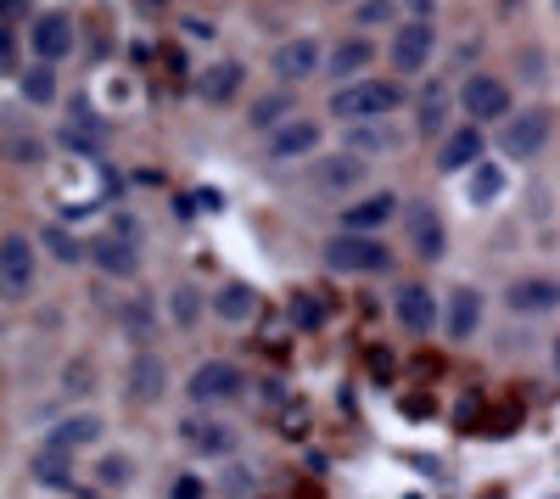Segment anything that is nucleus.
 Here are the masks:
<instances>
[{"label": "nucleus", "instance_id": "obj_16", "mask_svg": "<svg viewBox=\"0 0 560 499\" xmlns=\"http://www.w3.org/2000/svg\"><path fill=\"white\" fill-rule=\"evenodd\" d=\"M393 309H398V321H404V332H415V337H427V332L438 326V298H432L427 287H398Z\"/></svg>", "mask_w": 560, "mask_h": 499}, {"label": "nucleus", "instance_id": "obj_44", "mask_svg": "<svg viewBox=\"0 0 560 499\" xmlns=\"http://www.w3.org/2000/svg\"><path fill=\"white\" fill-rule=\"evenodd\" d=\"M549 359H555V371H560V337H555V353H549Z\"/></svg>", "mask_w": 560, "mask_h": 499}, {"label": "nucleus", "instance_id": "obj_5", "mask_svg": "<svg viewBox=\"0 0 560 499\" xmlns=\"http://www.w3.org/2000/svg\"><path fill=\"white\" fill-rule=\"evenodd\" d=\"M549 129H555V113H549V107H527V113H516V118H504V129H499V152H504V158H516V163H527V158L544 152Z\"/></svg>", "mask_w": 560, "mask_h": 499}, {"label": "nucleus", "instance_id": "obj_26", "mask_svg": "<svg viewBox=\"0 0 560 499\" xmlns=\"http://www.w3.org/2000/svg\"><path fill=\"white\" fill-rule=\"evenodd\" d=\"M292 118V90H275V96H258L253 107H247V124L253 129H280Z\"/></svg>", "mask_w": 560, "mask_h": 499}, {"label": "nucleus", "instance_id": "obj_4", "mask_svg": "<svg viewBox=\"0 0 560 499\" xmlns=\"http://www.w3.org/2000/svg\"><path fill=\"white\" fill-rule=\"evenodd\" d=\"M34 264H39V253H34V242H28L23 231L0 236V298L23 303V298L34 292Z\"/></svg>", "mask_w": 560, "mask_h": 499}, {"label": "nucleus", "instance_id": "obj_21", "mask_svg": "<svg viewBox=\"0 0 560 499\" xmlns=\"http://www.w3.org/2000/svg\"><path fill=\"white\" fill-rule=\"evenodd\" d=\"M236 90H242V62H213V68H202V79H197V96H202L208 107H224Z\"/></svg>", "mask_w": 560, "mask_h": 499}, {"label": "nucleus", "instance_id": "obj_41", "mask_svg": "<svg viewBox=\"0 0 560 499\" xmlns=\"http://www.w3.org/2000/svg\"><path fill=\"white\" fill-rule=\"evenodd\" d=\"M23 12H28V0H0V23H7V28H12Z\"/></svg>", "mask_w": 560, "mask_h": 499}, {"label": "nucleus", "instance_id": "obj_25", "mask_svg": "<svg viewBox=\"0 0 560 499\" xmlns=\"http://www.w3.org/2000/svg\"><path fill=\"white\" fill-rule=\"evenodd\" d=\"M18 84H23V96H28L34 107H51V102H57V68H51V62L18 68Z\"/></svg>", "mask_w": 560, "mask_h": 499}, {"label": "nucleus", "instance_id": "obj_31", "mask_svg": "<svg viewBox=\"0 0 560 499\" xmlns=\"http://www.w3.org/2000/svg\"><path fill=\"white\" fill-rule=\"evenodd\" d=\"M118 326H124L135 343H147L152 326H158V314H152V303H124V309H118Z\"/></svg>", "mask_w": 560, "mask_h": 499}, {"label": "nucleus", "instance_id": "obj_13", "mask_svg": "<svg viewBox=\"0 0 560 499\" xmlns=\"http://www.w3.org/2000/svg\"><path fill=\"white\" fill-rule=\"evenodd\" d=\"M409 242H415L420 258H443L448 253V231H443V219H438L432 202H415L409 208Z\"/></svg>", "mask_w": 560, "mask_h": 499}, {"label": "nucleus", "instance_id": "obj_35", "mask_svg": "<svg viewBox=\"0 0 560 499\" xmlns=\"http://www.w3.org/2000/svg\"><path fill=\"white\" fill-rule=\"evenodd\" d=\"M319 321H325V303H319L314 292H298V298H292V326H303V332H314Z\"/></svg>", "mask_w": 560, "mask_h": 499}, {"label": "nucleus", "instance_id": "obj_34", "mask_svg": "<svg viewBox=\"0 0 560 499\" xmlns=\"http://www.w3.org/2000/svg\"><path fill=\"white\" fill-rule=\"evenodd\" d=\"M168 309H174V326H197V314H202V292H197V287H174Z\"/></svg>", "mask_w": 560, "mask_h": 499}, {"label": "nucleus", "instance_id": "obj_43", "mask_svg": "<svg viewBox=\"0 0 560 499\" xmlns=\"http://www.w3.org/2000/svg\"><path fill=\"white\" fill-rule=\"evenodd\" d=\"M404 7H409L415 18H432V0H404Z\"/></svg>", "mask_w": 560, "mask_h": 499}, {"label": "nucleus", "instance_id": "obj_30", "mask_svg": "<svg viewBox=\"0 0 560 499\" xmlns=\"http://www.w3.org/2000/svg\"><path fill=\"white\" fill-rule=\"evenodd\" d=\"M39 242L51 247V258H62V264H79V258H84V242H79L73 231H62V224H45Z\"/></svg>", "mask_w": 560, "mask_h": 499}, {"label": "nucleus", "instance_id": "obj_23", "mask_svg": "<svg viewBox=\"0 0 560 499\" xmlns=\"http://www.w3.org/2000/svg\"><path fill=\"white\" fill-rule=\"evenodd\" d=\"M213 314H219V321H230V326H242V321H253V314H258V292L247 281H230V287H219Z\"/></svg>", "mask_w": 560, "mask_h": 499}, {"label": "nucleus", "instance_id": "obj_24", "mask_svg": "<svg viewBox=\"0 0 560 499\" xmlns=\"http://www.w3.org/2000/svg\"><path fill=\"white\" fill-rule=\"evenodd\" d=\"M45 443H57V449H90V443H102V421L96 416H68L51 427V438Z\"/></svg>", "mask_w": 560, "mask_h": 499}, {"label": "nucleus", "instance_id": "obj_12", "mask_svg": "<svg viewBox=\"0 0 560 499\" xmlns=\"http://www.w3.org/2000/svg\"><path fill=\"white\" fill-rule=\"evenodd\" d=\"M504 303L516 309V314H549V309H560V281H549V276H522V281H510Z\"/></svg>", "mask_w": 560, "mask_h": 499}, {"label": "nucleus", "instance_id": "obj_33", "mask_svg": "<svg viewBox=\"0 0 560 499\" xmlns=\"http://www.w3.org/2000/svg\"><path fill=\"white\" fill-rule=\"evenodd\" d=\"M96 483H102V488L135 483V461H129V455H102V461H96Z\"/></svg>", "mask_w": 560, "mask_h": 499}, {"label": "nucleus", "instance_id": "obj_8", "mask_svg": "<svg viewBox=\"0 0 560 499\" xmlns=\"http://www.w3.org/2000/svg\"><path fill=\"white\" fill-rule=\"evenodd\" d=\"M179 438H185V449H197L202 461L236 455V427H224V421H213V416H185V421H179Z\"/></svg>", "mask_w": 560, "mask_h": 499}, {"label": "nucleus", "instance_id": "obj_2", "mask_svg": "<svg viewBox=\"0 0 560 499\" xmlns=\"http://www.w3.org/2000/svg\"><path fill=\"white\" fill-rule=\"evenodd\" d=\"M325 264L342 269V276H387L393 253H387L382 236H353V231H342V236L325 242Z\"/></svg>", "mask_w": 560, "mask_h": 499}, {"label": "nucleus", "instance_id": "obj_37", "mask_svg": "<svg viewBox=\"0 0 560 499\" xmlns=\"http://www.w3.org/2000/svg\"><path fill=\"white\" fill-rule=\"evenodd\" d=\"M7 158L34 169V163H39V141H28V135H12V141H7Z\"/></svg>", "mask_w": 560, "mask_h": 499}, {"label": "nucleus", "instance_id": "obj_22", "mask_svg": "<svg viewBox=\"0 0 560 499\" xmlns=\"http://www.w3.org/2000/svg\"><path fill=\"white\" fill-rule=\"evenodd\" d=\"M370 62H376V45H370V39H337L331 57H325V68H331L337 79H359Z\"/></svg>", "mask_w": 560, "mask_h": 499}, {"label": "nucleus", "instance_id": "obj_11", "mask_svg": "<svg viewBox=\"0 0 560 499\" xmlns=\"http://www.w3.org/2000/svg\"><path fill=\"white\" fill-rule=\"evenodd\" d=\"M124 387H129V398H135V404H152V398H163V393H168V371H163V359L140 348V353L129 359V376H124Z\"/></svg>", "mask_w": 560, "mask_h": 499}, {"label": "nucleus", "instance_id": "obj_3", "mask_svg": "<svg viewBox=\"0 0 560 499\" xmlns=\"http://www.w3.org/2000/svg\"><path fill=\"white\" fill-rule=\"evenodd\" d=\"M185 393H191L197 410H208V404H236L247 393V371L230 365V359H202L191 371V382H185Z\"/></svg>", "mask_w": 560, "mask_h": 499}, {"label": "nucleus", "instance_id": "obj_27", "mask_svg": "<svg viewBox=\"0 0 560 499\" xmlns=\"http://www.w3.org/2000/svg\"><path fill=\"white\" fill-rule=\"evenodd\" d=\"M359 179H364L359 152H342V158H331V163H319V186H325V192H348V186H359Z\"/></svg>", "mask_w": 560, "mask_h": 499}, {"label": "nucleus", "instance_id": "obj_9", "mask_svg": "<svg viewBox=\"0 0 560 499\" xmlns=\"http://www.w3.org/2000/svg\"><path fill=\"white\" fill-rule=\"evenodd\" d=\"M28 45H34V57H39V62H62V57L73 51V23H68L62 12H45V18H34Z\"/></svg>", "mask_w": 560, "mask_h": 499}, {"label": "nucleus", "instance_id": "obj_15", "mask_svg": "<svg viewBox=\"0 0 560 499\" xmlns=\"http://www.w3.org/2000/svg\"><path fill=\"white\" fill-rule=\"evenodd\" d=\"M393 213H398V197L393 192H376V197H359L353 208H342V224H348L353 236H376Z\"/></svg>", "mask_w": 560, "mask_h": 499}, {"label": "nucleus", "instance_id": "obj_32", "mask_svg": "<svg viewBox=\"0 0 560 499\" xmlns=\"http://www.w3.org/2000/svg\"><path fill=\"white\" fill-rule=\"evenodd\" d=\"M504 192V174L493 163H471V202H493Z\"/></svg>", "mask_w": 560, "mask_h": 499}, {"label": "nucleus", "instance_id": "obj_6", "mask_svg": "<svg viewBox=\"0 0 560 499\" xmlns=\"http://www.w3.org/2000/svg\"><path fill=\"white\" fill-rule=\"evenodd\" d=\"M459 107L471 124H499V118H510V84L493 73H471L459 84Z\"/></svg>", "mask_w": 560, "mask_h": 499}, {"label": "nucleus", "instance_id": "obj_20", "mask_svg": "<svg viewBox=\"0 0 560 499\" xmlns=\"http://www.w3.org/2000/svg\"><path fill=\"white\" fill-rule=\"evenodd\" d=\"M471 163H482V129L477 124H459L448 141H443V152H438V169L443 174H465Z\"/></svg>", "mask_w": 560, "mask_h": 499}, {"label": "nucleus", "instance_id": "obj_46", "mask_svg": "<svg viewBox=\"0 0 560 499\" xmlns=\"http://www.w3.org/2000/svg\"><path fill=\"white\" fill-rule=\"evenodd\" d=\"M555 12H560V0H555Z\"/></svg>", "mask_w": 560, "mask_h": 499}, {"label": "nucleus", "instance_id": "obj_42", "mask_svg": "<svg viewBox=\"0 0 560 499\" xmlns=\"http://www.w3.org/2000/svg\"><path fill=\"white\" fill-rule=\"evenodd\" d=\"M84 382H90V365H73V371H68V393H90Z\"/></svg>", "mask_w": 560, "mask_h": 499}, {"label": "nucleus", "instance_id": "obj_10", "mask_svg": "<svg viewBox=\"0 0 560 499\" xmlns=\"http://www.w3.org/2000/svg\"><path fill=\"white\" fill-rule=\"evenodd\" d=\"M319 147V124H308V118H287L280 129H269V158L275 163H287V158H308Z\"/></svg>", "mask_w": 560, "mask_h": 499}, {"label": "nucleus", "instance_id": "obj_17", "mask_svg": "<svg viewBox=\"0 0 560 499\" xmlns=\"http://www.w3.org/2000/svg\"><path fill=\"white\" fill-rule=\"evenodd\" d=\"M477 326H482V292L477 287H454L448 292V321H443L448 343H465Z\"/></svg>", "mask_w": 560, "mask_h": 499}, {"label": "nucleus", "instance_id": "obj_40", "mask_svg": "<svg viewBox=\"0 0 560 499\" xmlns=\"http://www.w3.org/2000/svg\"><path fill=\"white\" fill-rule=\"evenodd\" d=\"M0 68H7V73L18 68V57H12V28H7V23H0Z\"/></svg>", "mask_w": 560, "mask_h": 499}, {"label": "nucleus", "instance_id": "obj_1", "mask_svg": "<svg viewBox=\"0 0 560 499\" xmlns=\"http://www.w3.org/2000/svg\"><path fill=\"white\" fill-rule=\"evenodd\" d=\"M398 107H404V90L393 79H348L331 90V118H342V124H370Z\"/></svg>", "mask_w": 560, "mask_h": 499}, {"label": "nucleus", "instance_id": "obj_19", "mask_svg": "<svg viewBox=\"0 0 560 499\" xmlns=\"http://www.w3.org/2000/svg\"><path fill=\"white\" fill-rule=\"evenodd\" d=\"M269 68H275L280 79H287V84H298V79L319 73V45H314V39H287V45H275Z\"/></svg>", "mask_w": 560, "mask_h": 499}, {"label": "nucleus", "instance_id": "obj_29", "mask_svg": "<svg viewBox=\"0 0 560 499\" xmlns=\"http://www.w3.org/2000/svg\"><path fill=\"white\" fill-rule=\"evenodd\" d=\"M353 147H364V152H393L398 135L387 129V118H370V124H353Z\"/></svg>", "mask_w": 560, "mask_h": 499}, {"label": "nucleus", "instance_id": "obj_7", "mask_svg": "<svg viewBox=\"0 0 560 499\" xmlns=\"http://www.w3.org/2000/svg\"><path fill=\"white\" fill-rule=\"evenodd\" d=\"M432 51H438V28H432V18H409V23H398V34H393V68H398V73H427Z\"/></svg>", "mask_w": 560, "mask_h": 499}, {"label": "nucleus", "instance_id": "obj_18", "mask_svg": "<svg viewBox=\"0 0 560 499\" xmlns=\"http://www.w3.org/2000/svg\"><path fill=\"white\" fill-rule=\"evenodd\" d=\"M28 477H34L39 488H73V449L39 443L34 461H28Z\"/></svg>", "mask_w": 560, "mask_h": 499}, {"label": "nucleus", "instance_id": "obj_38", "mask_svg": "<svg viewBox=\"0 0 560 499\" xmlns=\"http://www.w3.org/2000/svg\"><path fill=\"white\" fill-rule=\"evenodd\" d=\"M202 494H208V483H202V477H179V483L168 488V499H202Z\"/></svg>", "mask_w": 560, "mask_h": 499}, {"label": "nucleus", "instance_id": "obj_36", "mask_svg": "<svg viewBox=\"0 0 560 499\" xmlns=\"http://www.w3.org/2000/svg\"><path fill=\"white\" fill-rule=\"evenodd\" d=\"M393 18H398V7H393V0H364V7H359V23H364V28L393 23Z\"/></svg>", "mask_w": 560, "mask_h": 499}, {"label": "nucleus", "instance_id": "obj_28", "mask_svg": "<svg viewBox=\"0 0 560 499\" xmlns=\"http://www.w3.org/2000/svg\"><path fill=\"white\" fill-rule=\"evenodd\" d=\"M448 124V84H427V96H420V135H443Z\"/></svg>", "mask_w": 560, "mask_h": 499}, {"label": "nucleus", "instance_id": "obj_39", "mask_svg": "<svg viewBox=\"0 0 560 499\" xmlns=\"http://www.w3.org/2000/svg\"><path fill=\"white\" fill-rule=\"evenodd\" d=\"M224 488H230V494H253L258 483H253V472H242V466H236V472H224Z\"/></svg>", "mask_w": 560, "mask_h": 499}, {"label": "nucleus", "instance_id": "obj_14", "mask_svg": "<svg viewBox=\"0 0 560 499\" xmlns=\"http://www.w3.org/2000/svg\"><path fill=\"white\" fill-rule=\"evenodd\" d=\"M84 258H96V269H102V276H113V281H135L140 276V253L124 236H107L96 247H84Z\"/></svg>", "mask_w": 560, "mask_h": 499}, {"label": "nucleus", "instance_id": "obj_45", "mask_svg": "<svg viewBox=\"0 0 560 499\" xmlns=\"http://www.w3.org/2000/svg\"><path fill=\"white\" fill-rule=\"evenodd\" d=\"M0 382H7V371H0Z\"/></svg>", "mask_w": 560, "mask_h": 499}]
</instances>
